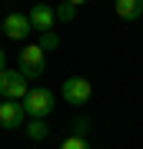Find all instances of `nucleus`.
Here are the masks:
<instances>
[{
    "instance_id": "6",
    "label": "nucleus",
    "mask_w": 143,
    "mask_h": 149,
    "mask_svg": "<svg viewBox=\"0 0 143 149\" xmlns=\"http://www.w3.org/2000/svg\"><path fill=\"white\" fill-rule=\"evenodd\" d=\"M30 30H33V23H30L27 13H7V17H4V33H7L10 40H27Z\"/></svg>"
},
{
    "instance_id": "7",
    "label": "nucleus",
    "mask_w": 143,
    "mask_h": 149,
    "mask_svg": "<svg viewBox=\"0 0 143 149\" xmlns=\"http://www.w3.org/2000/svg\"><path fill=\"white\" fill-rule=\"evenodd\" d=\"M27 17H30L33 30H40V33H50V30H53V23H57V17H53V7H47V3H33Z\"/></svg>"
},
{
    "instance_id": "13",
    "label": "nucleus",
    "mask_w": 143,
    "mask_h": 149,
    "mask_svg": "<svg viewBox=\"0 0 143 149\" xmlns=\"http://www.w3.org/2000/svg\"><path fill=\"white\" fill-rule=\"evenodd\" d=\"M83 129H87V119H83V116L73 119V136H83Z\"/></svg>"
},
{
    "instance_id": "12",
    "label": "nucleus",
    "mask_w": 143,
    "mask_h": 149,
    "mask_svg": "<svg viewBox=\"0 0 143 149\" xmlns=\"http://www.w3.org/2000/svg\"><path fill=\"white\" fill-rule=\"evenodd\" d=\"M60 149H93V146L87 143L83 136H67L63 143H60Z\"/></svg>"
},
{
    "instance_id": "4",
    "label": "nucleus",
    "mask_w": 143,
    "mask_h": 149,
    "mask_svg": "<svg viewBox=\"0 0 143 149\" xmlns=\"http://www.w3.org/2000/svg\"><path fill=\"white\" fill-rule=\"evenodd\" d=\"M43 56H47V53H43L37 43H27V47L20 50V66H17V70H20L27 80H37V76H43V66H47Z\"/></svg>"
},
{
    "instance_id": "8",
    "label": "nucleus",
    "mask_w": 143,
    "mask_h": 149,
    "mask_svg": "<svg viewBox=\"0 0 143 149\" xmlns=\"http://www.w3.org/2000/svg\"><path fill=\"white\" fill-rule=\"evenodd\" d=\"M117 17L127 20V23L140 20L143 17V0H117Z\"/></svg>"
},
{
    "instance_id": "9",
    "label": "nucleus",
    "mask_w": 143,
    "mask_h": 149,
    "mask_svg": "<svg viewBox=\"0 0 143 149\" xmlns=\"http://www.w3.org/2000/svg\"><path fill=\"white\" fill-rule=\"evenodd\" d=\"M27 136H30L33 143H43V139L50 136V126H47V119H30V123H27Z\"/></svg>"
},
{
    "instance_id": "15",
    "label": "nucleus",
    "mask_w": 143,
    "mask_h": 149,
    "mask_svg": "<svg viewBox=\"0 0 143 149\" xmlns=\"http://www.w3.org/2000/svg\"><path fill=\"white\" fill-rule=\"evenodd\" d=\"M0 33H4V20H0Z\"/></svg>"
},
{
    "instance_id": "14",
    "label": "nucleus",
    "mask_w": 143,
    "mask_h": 149,
    "mask_svg": "<svg viewBox=\"0 0 143 149\" xmlns=\"http://www.w3.org/2000/svg\"><path fill=\"white\" fill-rule=\"evenodd\" d=\"M4 70H7V53L0 50V73H4Z\"/></svg>"
},
{
    "instance_id": "10",
    "label": "nucleus",
    "mask_w": 143,
    "mask_h": 149,
    "mask_svg": "<svg viewBox=\"0 0 143 149\" xmlns=\"http://www.w3.org/2000/svg\"><path fill=\"white\" fill-rule=\"evenodd\" d=\"M77 7H80V0H73V3H60V7H53V17H57L60 23H70L77 17Z\"/></svg>"
},
{
    "instance_id": "2",
    "label": "nucleus",
    "mask_w": 143,
    "mask_h": 149,
    "mask_svg": "<svg viewBox=\"0 0 143 149\" xmlns=\"http://www.w3.org/2000/svg\"><path fill=\"white\" fill-rule=\"evenodd\" d=\"M27 76L20 70H4L0 73V96L4 100H13V103H23L27 100Z\"/></svg>"
},
{
    "instance_id": "3",
    "label": "nucleus",
    "mask_w": 143,
    "mask_h": 149,
    "mask_svg": "<svg viewBox=\"0 0 143 149\" xmlns=\"http://www.w3.org/2000/svg\"><path fill=\"white\" fill-rule=\"evenodd\" d=\"M60 96H63L70 106H83L93 96V83L87 80V76H70V80H63V86H60Z\"/></svg>"
},
{
    "instance_id": "11",
    "label": "nucleus",
    "mask_w": 143,
    "mask_h": 149,
    "mask_svg": "<svg viewBox=\"0 0 143 149\" xmlns=\"http://www.w3.org/2000/svg\"><path fill=\"white\" fill-rule=\"evenodd\" d=\"M37 47L43 50V53H50V50H57V47H60V37H57L53 30H50V33H40V43H37Z\"/></svg>"
},
{
    "instance_id": "5",
    "label": "nucleus",
    "mask_w": 143,
    "mask_h": 149,
    "mask_svg": "<svg viewBox=\"0 0 143 149\" xmlns=\"http://www.w3.org/2000/svg\"><path fill=\"white\" fill-rule=\"evenodd\" d=\"M27 109H23V103H13V100H4L0 103V126L4 129H27Z\"/></svg>"
},
{
    "instance_id": "1",
    "label": "nucleus",
    "mask_w": 143,
    "mask_h": 149,
    "mask_svg": "<svg viewBox=\"0 0 143 149\" xmlns=\"http://www.w3.org/2000/svg\"><path fill=\"white\" fill-rule=\"evenodd\" d=\"M23 109H27V119H47L53 113V90L47 86H33L23 100Z\"/></svg>"
}]
</instances>
